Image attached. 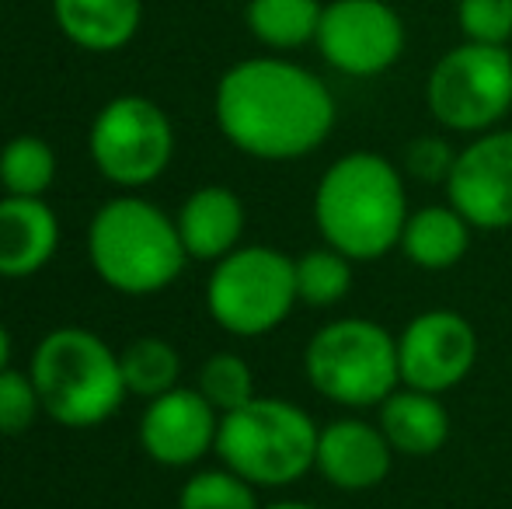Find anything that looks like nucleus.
Masks as SVG:
<instances>
[{
    "label": "nucleus",
    "instance_id": "nucleus-1",
    "mask_svg": "<svg viewBox=\"0 0 512 509\" xmlns=\"http://www.w3.org/2000/svg\"><path fill=\"white\" fill-rule=\"evenodd\" d=\"M335 98L307 67L279 56L234 63L216 84V126L241 154L300 161L335 129Z\"/></svg>",
    "mask_w": 512,
    "mask_h": 509
},
{
    "label": "nucleus",
    "instance_id": "nucleus-2",
    "mask_svg": "<svg viewBox=\"0 0 512 509\" xmlns=\"http://www.w3.org/2000/svg\"><path fill=\"white\" fill-rule=\"evenodd\" d=\"M314 224L324 245L352 262H377L401 245L408 192L384 154L352 150L338 157L314 189Z\"/></svg>",
    "mask_w": 512,
    "mask_h": 509
},
{
    "label": "nucleus",
    "instance_id": "nucleus-3",
    "mask_svg": "<svg viewBox=\"0 0 512 509\" xmlns=\"http://www.w3.org/2000/svg\"><path fill=\"white\" fill-rule=\"evenodd\" d=\"M88 258L98 279L126 297L161 293L182 276L189 252L178 224L140 196H119L91 217Z\"/></svg>",
    "mask_w": 512,
    "mask_h": 509
},
{
    "label": "nucleus",
    "instance_id": "nucleus-4",
    "mask_svg": "<svg viewBox=\"0 0 512 509\" xmlns=\"http://www.w3.org/2000/svg\"><path fill=\"white\" fill-rule=\"evenodd\" d=\"M32 374L42 412L67 429H91L112 419L126 398L119 353L88 328H56L35 346Z\"/></svg>",
    "mask_w": 512,
    "mask_h": 509
},
{
    "label": "nucleus",
    "instance_id": "nucleus-5",
    "mask_svg": "<svg viewBox=\"0 0 512 509\" xmlns=\"http://www.w3.org/2000/svg\"><path fill=\"white\" fill-rule=\"evenodd\" d=\"M317 426L300 405L283 398H251L248 405L220 415L216 454L223 468L237 471L258 489H283L314 468Z\"/></svg>",
    "mask_w": 512,
    "mask_h": 509
},
{
    "label": "nucleus",
    "instance_id": "nucleus-6",
    "mask_svg": "<svg viewBox=\"0 0 512 509\" xmlns=\"http://www.w3.org/2000/svg\"><path fill=\"white\" fill-rule=\"evenodd\" d=\"M304 374L331 405L380 408L401 384L398 339L370 318H338L310 335Z\"/></svg>",
    "mask_w": 512,
    "mask_h": 509
},
{
    "label": "nucleus",
    "instance_id": "nucleus-7",
    "mask_svg": "<svg viewBox=\"0 0 512 509\" xmlns=\"http://www.w3.org/2000/svg\"><path fill=\"white\" fill-rule=\"evenodd\" d=\"M297 304V269L279 248H234L209 272L206 311L223 332L237 339L276 332Z\"/></svg>",
    "mask_w": 512,
    "mask_h": 509
},
{
    "label": "nucleus",
    "instance_id": "nucleus-8",
    "mask_svg": "<svg viewBox=\"0 0 512 509\" xmlns=\"http://www.w3.org/2000/svg\"><path fill=\"white\" fill-rule=\"evenodd\" d=\"M425 102L443 129L488 133L512 109V53L506 46L460 42L436 60Z\"/></svg>",
    "mask_w": 512,
    "mask_h": 509
},
{
    "label": "nucleus",
    "instance_id": "nucleus-9",
    "mask_svg": "<svg viewBox=\"0 0 512 509\" xmlns=\"http://www.w3.org/2000/svg\"><path fill=\"white\" fill-rule=\"evenodd\" d=\"M175 129L161 105L140 95L112 98L91 126V161L119 189H143L168 171Z\"/></svg>",
    "mask_w": 512,
    "mask_h": 509
},
{
    "label": "nucleus",
    "instance_id": "nucleus-10",
    "mask_svg": "<svg viewBox=\"0 0 512 509\" xmlns=\"http://www.w3.org/2000/svg\"><path fill=\"white\" fill-rule=\"evenodd\" d=\"M314 42L338 74L377 77L405 53V21L387 0H331Z\"/></svg>",
    "mask_w": 512,
    "mask_h": 509
},
{
    "label": "nucleus",
    "instance_id": "nucleus-11",
    "mask_svg": "<svg viewBox=\"0 0 512 509\" xmlns=\"http://www.w3.org/2000/svg\"><path fill=\"white\" fill-rule=\"evenodd\" d=\"M401 384L429 394H446L471 377L478 363V332L457 311H422L398 339Z\"/></svg>",
    "mask_w": 512,
    "mask_h": 509
},
{
    "label": "nucleus",
    "instance_id": "nucleus-12",
    "mask_svg": "<svg viewBox=\"0 0 512 509\" xmlns=\"http://www.w3.org/2000/svg\"><path fill=\"white\" fill-rule=\"evenodd\" d=\"M446 203L481 231L512 227V129H488L457 150Z\"/></svg>",
    "mask_w": 512,
    "mask_h": 509
},
{
    "label": "nucleus",
    "instance_id": "nucleus-13",
    "mask_svg": "<svg viewBox=\"0 0 512 509\" xmlns=\"http://www.w3.org/2000/svg\"><path fill=\"white\" fill-rule=\"evenodd\" d=\"M220 412L203 398L199 387H171L150 398L140 419V443L150 461L164 468H189L216 450Z\"/></svg>",
    "mask_w": 512,
    "mask_h": 509
},
{
    "label": "nucleus",
    "instance_id": "nucleus-14",
    "mask_svg": "<svg viewBox=\"0 0 512 509\" xmlns=\"http://www.w3.org/2000/svg\"><path fill=\"white\" fill-rule=\"evenodd\" d=\"M394 464V447L384 429L366 419H335L317 433L314 468L338 492H370L384 485Z\"/></svg>",
    "mask_w": 512,
    "mask_h": 509
},
{
    "label": "nucleus",
    "instance_id": "nucleus-15",
    "mask_svg": "<svg viewBox=\"0 0 512 509\" xmlns=\"http://www.w3.org/2000/svg\"><path fill=\"white\" fill-rule=\"evenodd\" d=\"M56 248H60V220L42 199H0V276H35L53 262Z\"/></svg>",
    "mask_w": 512,
    "mask_h": 509
},
{
    "label": "nucleus",
    "instance_id": "nucleus-16",
    "mask_svg": "<svg viewBox=\"0 0 512 509\" xmlns=\"http://www.w3.org/2000/svg\"><path fill=\"white\" fill-rule=\"evenodd\" d=\"M178 234L189 258L199 262H220L237 248L244 234V203L227 185H203L182 203L175 217Z\"/></svg>",
    "mask_w": 512,
    "mask_h": 509
},
{
    "label": "nucleus",
    "instance_id": "nucleus-17",
    "mask_svg": "<svg viewBox=\"0 0 512 509\" xmlns=\"http://www.w3.org/2000/svg\"><path fill=\"white\" fill-rule=\"evenodd\" d=\"M380 429L394 454L401 457H432L450 440V412L439 394L418 391V387H398L380 405Z\"/></svg>",
    "mask_w": 512,
    "mask_h": 509
},
{
    "label": "nucleus",
    "instance_id": "nucleus-18",
    "mask_svg": "<svg viewBox=\"0 0 512 509\" xmlns=\"http://www.w3.org/2000/svg\"><path fill=\"white\" fill-rule=\"evenodd\" d=\"M471 231L467 217L460 210L446 206H422L408 213V224L401 231V252L415 269L425 272H446L467 255L471 248Z\"/></svg>",
    "mask_w": 512,
    "mask_h": 509
},
{
    "label": "nucleus",
    "instance_id": "nucleus-19",
    "mask_svg": "<svg viewBox=\"0 0 512 509\" xmlns=\"http://www.w3.org/2000/svg\"><path fill=\"white\" fill-rule=\"evenodd\" d=\"M63 35L91 53L122 49L140 28V0H53Z\"/></svg>",
    "mask_w": 512,
    "mask_h": 509
},
{
    "label": "nucleus",
    "instance_id": "nucleus-20",
    "mask_svg": "<svg viewBox=\"0 0 512 509\" xmlns=\"http://www.w3.org/2000/svg\"><path fill=\"white\" fill-rule=\"evenodd\" d=\"M321 0H251L248 28L269 49H300L317 39Z\"/></svg>",
    "mask_w": 512,
    "mask_h": 509
},
{
    "label": "nucleus",
    "instance_id": "nucleus-21",
    "mask_svg": "<svg viewBox=\"0 0 512 509\" xmlns=\"http://www.w3.org/2000/svg\"><path fill=\"white\" fill-rule=\"evenodd\" d=\"M119 363H122L126 391L140 394L147 401L171 391V387H178V374H182L178 349L168 339H157V335H143V339L129 342L119 353Z\"/></svg>",
    "mask_w": 512,
    "mask_h": 509
},
{
    "label": "nucleus",
    "instance_id": "nucleus-22",
    "mask_svg": "<svg viewBox=\"0 0 512 509\" xmlns=\"http://www.w3.org/2000/svg\"><path fill=\"white\" fill-rule=\"evenodd\" d=\"M56 154L42 136H14L0 150V185L7 196L42 199L53 189Z\"/></svg>",
    "mask_w": 512,
    "mask_h": 509
},
{
    "label": "nucleus",
    "instance_id": "nucleus-23",
    "mask_svg": "<svg viewBox=\"0 0 512 509\" xmlns=\"http://www.w3.org/2000/svg\"><path fill=\"white\" fill-rule=\"evenodd\" d=\"M293 269H297V297L307 307H335L352 290V258L331 245L293 258Z\"/></svg>",
    "mask_w": 512,
    "mask_h": 509
},
{
    "label": "nucleus",
    "instance_id": "nucleus-24",
    "mask_svg": "<svg viewBox=\"0 0 512 509\" xmlns=\"http://www.w3.org/2000/svg\"><path fill=\"white\" fill-rule=\"evenodd\" d=\"M178 509H262L255 496V485L244 482L237 471L213 468L199 471L178 492Z\"/></svg>",
    "mask_w": 512,
    "mask_h": 509
},
{
    "label": "nucleus",
    "instance_id": "nucleus-25",
    "mask_svg": "<svg viewBox=\"0 0 512 509\" xmlns=\"http://www.w3.org/2000/svg\"><path fill=\"white\" fill-rule=\"evenodd\" d=\"M199 391L220 415L248 405L255 398V377H251L248 360H241L237 353L209 356L199 370Z\"/></svg>",
    "mask_w": 512,
    "mask_h": 509
},
{
    "label": "nucleus",
    "instance_id": "nucleus-26",
    "mask_svg": "<svg viewBox=\"0 0 512 509\" xmlns=\"http://www.w3.org/2000/svg\"><path fill=\"white\" fill-rule=\"evenodd\" d=\"M42 412L39 387L32 374L7 367L0 370V436H21L35 426Z\"/></svg>",
    "mask_w": 512,
    "mask_h": 509
},
{
    "label": "nucleus",
    "instance_id": "nucleus-27",
    "mask_svg": "<svg viewBox=\"0 0 512 509\" xmlns=\"http://www.w3.org/2000/svg\"><path fill=\"white\" fill-rule=\"evenodd\" d=\"M457 25L464 32V42L509 46L512 0H457Z\"/></svg>",
    "mask_w": 512,
    "mask_h": 509
},
{
    "label": "nucleus",
    "instance_id": "nucleus-28",
    "mask_svg": "<svg viewBox=\"0 0 512 509\" xmlns=\"http://www.w3.org/2000/svg\"><path fill=\"white\" fill-rule=\"evenodd\" d=\"M457 150L443 140V136H415L405 147V171L418 182H443L450 178Z\"/></svg>",
    "mask_w": 512,
    "mask_h": 509
},
{
    "label": "nucleus",
    "instance_id": "nucleus-29",
    "mask_svg": "<svg viewBox=\"0 0 512 509\" xmlns=\"http://www.w3.org/2000/svg\"><path fill=\"white\" fill-rule=\"evenodd\" d=\"M11 367V332H7V325L0 321V370Z\"/></svg>",
    "mask_w": 512,
    "mask_h": 509
},
{
    "label": "nucleus",
    "instance_id": "nucleus-30",
    "mask_svg": "<svg viewBox=\"0 0 512 509\" xmlns=\"http://www.w3.org/2000/svg\"><path fill=\"white\" fill-rule=\"evenodd\" d=\"M262 509H321V506L300 503V499H286V503H272V506H262Z\"/></svg>",
    "mask_w": 512,
    "mask_h": 509
}]
</instances>
